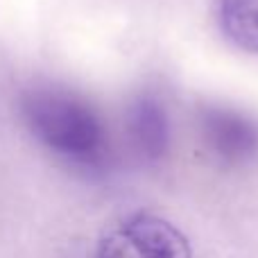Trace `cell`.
<instances>
[{
  "label": "cell",
  "instance_id": "5",
  "mask_svg": "<svg viewBox=\"0 0 258 258\" xmlns=\"http://www.w3.org/2000/svg\"><path fill=\"white\" fill-rule=\"evenodd\" d=\"M213 16L233 48L258 54V0H213Z\"/></svg>",
  "mask_w": 258,
  "mask_h": 258
},
{
  "label": "cell",
  "instance_id": "2",
  "mask_svg": "<svg viewBox=\"0 0 258 258\" xmlns=\"http://www.w3.org/2000/svg\"><path fill=\"white\" fill-rule=\"evenodd\" d=\"M95 258H192V247L172 222L141 211L100 236Z\"/></svg>",
  "mask_w": 258,
  "mask_h": 258
},
{
  "label": "cell",
  "instance_id": "3",
  "mask_svg": "<svg viewBox=\"0 0 258 258\" xmlns=\"http://www.w3.org/2000/svg\"><path fill=\"white\" fill-rule=\"evenodd\" d=\"M197 129L206 150L222 163H245L258 152V125L247 113L224 104H204Z\"/></svg>",
  "mask_w": 258,
  "mask_h": 258
},
{
  "label": "cell",
  "instance_id": "4",
  "mask_svg": "<svg viewBox=\"0 0 258 258\" xmlns=\"http://www.w3.org/2000/svg\"><path fill=\"white\" fill-rule=\"evenodd\" d=\"M125 129L132 147L145 161H159L170 147V118L156 95L141 93L129 102Z\"/></svg>",
  "mask_w": 258,
  "mask_h": 258
},
{
  "label": "cell",
  "instance_id": "1",
  "mask_svg": "<svg viewBox=\"0 0 258 258\" xmlns=\"http://www.w3.org/2000/svg\"><path fill=\"white\" fill-rule=\"evenodd\" d=\"M21 116L32 136L68 163L86 170L107 163V125L98 109L75 91L32 86L21 98Z\"/></svg>",
  "mask_w": 258,
  "mask_h": 258
}]
</instances>
